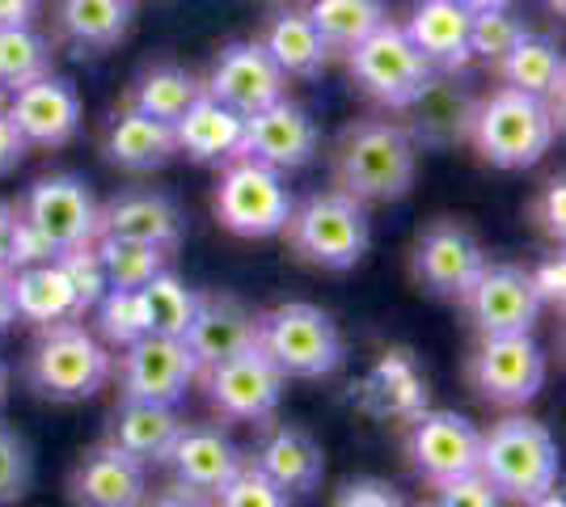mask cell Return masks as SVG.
Returning <instances> with one entry per match:
<instances>
[{"label":"cell","instance_id":"cell-18","mask_svg":"<svg viewBox=\"0 0 566 507\" xmlns=\"http://www.w3.org/2000/svg\"><path fill=\"white\" fill-rule=\"evenodd\" d=\"M203 94L245 119V115H254V110L287 94V76L271 64V55L262 51L259 39H245V43H229L216 55L212 73L203 81Z\"/></svg>","mask_w":566,"mask_h":507},{"label":"cell","instance_id":"cell-20","mask_svg":"<svg viewBox=\"0 0 566 507\" xmlns=\"http://www.w3.org/2000/svg\"><path fill=\"white\" fill-rule=\"evenodd\" d=\"M254 326H259V317L250 314L237 296H229V292H199L195 317H190L187 335H182V347L190 351L195 368L203 372V368L254 347Z\"/></svg>","mask_w":566,"mask_h":507},{"label":"cell","instance_id":"cell-48","mask_svg":"<svg viewBox=\"0 0 566 507\" xmlns=\"http://www.w3.org/2000/svg\"><path fill=\"white\" fill-rule=\"evenodd\" d=\"M22 157H25V140L18 136V127L9 123L4 106H0V178L22 166Z\"/></svg>","mask_w":566,"mask_h":507},{"label":"cell","instance_id":"cell-44","mask_svg":"<svg viewBox=\"0 0 566 507\" xmlns=\"http://www.w3.org/2000/svg\"><path fill=\"white\" fill-rule=\"evenodd\" d=\"M431 507H503V499H499L495 486L473 469V474H461V478H452V483L436 486Z\"/></svg>","mask_w":566,"mask_h":507},{"label":"cell","instance_id":"cell-1","mask_svg":"<svg viewBox=\"0 0 566 507\" xmlns=\"http://www.w3.org/2000/svg\"><path fill=\"white\" fill-rule=\"evenodd\" d=\"M419 145L394 119H355L334 140V187L355 203H394L410 194Z\"/></svg>","mask_w":566,"mask_h":507},{"label":"cell","instance_id":"cell-38","mask_svg":"<svg viewBox=\"0 0 566 507\" xmlns=\"http://www.w3.org/2000/svg\"><path fill=\"white\" fill-rule=\"evenodd\" d=\"M51 39L34 25H0V94L51 73Z\"/></svg>","mask_w":566,"mask_h":507},{"label":"cell","instance_id":"cell-50","mask_svg":"<svg viewBox=\"0 0 566 507\" xmlns=\"http://www.w3.org/2000/svg\"><path fill=\"white\" fill-rule=\"evenodd\" d=\"M18 229H22V220H18V208L0 199V266L13 263V245H18Z\"/></svg>","mask_w":566,"mask_h":507},{"label":"cell","instance_id":"cell-33","mask_svg":"<svg viewBox=\"0 0 566 507\" xmlns=\"http://www.w3.org/2000/svg\"><path fill=\"white\" fill-rule=\"evenodd\" d=\"M470 97L461 94L457 85L449 81H431L423 89L419 102H410L406 110L415 115L410 119V140L423 148H444V145H457V140H465V123H470Z\"/></svg>","mask_w":566,"mask_h":507},{"label":"cell","instance_id":"cell-52","mask_svg":"<svg viewBox=\"0 0 566 507\" xmlns=\"http://www.w3.org/2000/svg\"><path fill=\"white\" fill-rule=\"evenodd\" d=\"M13 321H18V317H13V271L0 266V335H4Z\"/></svg>","mask_w":566,"mask_h":507},{"label":"cell","instance_id":"cell-13","mask_svg":"<svg viewBox=\"0 0 566 507\" xmlns=\"http://www.w3.org/2000/svg\"><path fill=\"white\" fill-rule=\"evenodd\" d=\"M470 326L478 330V338L495 335H533L537 317H542V300L528 284V271L512 263H486L478 271L465 296L457 300Z\"/></svg>","mask_w":566,"mask_h":507},{"label":"cell","instance_id":"cell-4","mask_svg":"<svg viewBox=\"0 0 566 507\" xmlns=\"http://www.w3.org/2000/svg\"><path fill=\"white\" fill-rule=\"evenodd\" d=\"M283 237L305 266L352 271L355 263H364V254L373 245V220L352 194L322 191L292 203V212L283 220Z\"/></svg>","mask_w":566,"mask_h":507},{"label":"cell","instance_id":"cell-30","mask_svg":"<svg viewBox=\"0 0 566 507\" xmlns=\"http://www.w3.org/2000/svg\"><path fill=\"white\" fill-rule=\"evenodd\" d=\"M262 51L271 55V64L280 68L287 81L296 76V81H308V76H317L326 68V60H331V47L322 43V34L313 30L305 9H280L266 30H262Z\"/></svg>","mask_w":566,"mask_h":507},{"label":"cell","instance_id":"cell-45","mask_svg":"<svg viewBox=\"0 0 566 507\" xmlns=\"http://www.w3.org/2000/svg\"><path fill=\"white\" fill-rule=\"evenodd\" d=\"M533 220H537V229H542L549 242H563L566 233V182L563 178H549L537 194V203H533Z\"/></svg>","mask_w":566,"mask_h":507},{"label":"cell","instance_id":"cell-37","mask_svg":"<svg viewBox=\"0 0 566 507\" xmlns=\"http://www.w3.org/2000/svg\"><path fill=\"white\" fill-rule=\"evenodd\" d=\"M94 254L102 271H106V284L111 288H144L157 271L169 266V250L148 242H132V237H94Z\"/></svg>","mask_w":566,"mask_h":507},{"label":"cell","instance_id":"cell-56","mask_svg":"<svg viewBox=\"0 0 566 507\" xmlns=\"http://www.w3.org/2000/svg\"><path fill=\"white\" fill-rule=\"evenodd\" d=\"M545 4H549L554 13H563V9H566V0H545Z\"/></svg>","mask_w":566,"mask_h":507},{"label":"cell","instance_id":"cell-21","mask_svg":"<svg viewBox=\"0 0 566 507\" xmlns=\"http://www.w3.org/2000/svg\"><path fill=\"white\" fill-rule=\"evenodd\" d=\"M241 461L245 457L233 444V435L216 423H182V432L166 453L174 483L190 486L199 495H216L241 469Z\"/></svg>","mask_w":566,"mask_h":507},{"label":"cell","instance_id":"cell-8","mask_svg":"<svg viewBox=\"0 0 566 507\" xmlns=\"http://www.w3.org/2000/svg\"><path fill=\"white\" fill-rule=\"evenodd\" d=\"M25 233L43 245L48 258H60L69 250L94 245L97 237V199L85 178L76 173H48L39 178L18 203Z\"/></svg>","mask_w":566,"mask_h":507},{"label":"cell","instance_id":"cell-11","mask_svg":"<svg viewBox=\"0 0 566 507\" xmlns=\"http://www.w3.org/2000/svg\"><path fill=\"white\" fill-rule=\"evenodd\" d=\"M195 381H203L208 406L224 423H271L283 402V385H287L280 368L259 351V342L203 368Z\"/></svg>","mask_w":566,"mask_h":507},{"label":"cell","instance_id":"cell-19","mask_svg":"<svg viewBox=\"0 0 566 507\" xmlns=\"http://www.w3.org/2000/svg\"><path fill=\"white\" fill-rule=\"evenodd\" d=\"M72 507H144L148 499V465L127 457L118 444L102 440L76 461L69 478Z\"/></svg>","mask_w":566,"mask_h":507},{"label":"cell","instance_id":"cell-35","mask_svg":"<svg viewBox=\"0 0 566 507\" xmlns=\"http://www.w3.org/2000/svg\"><path fill=\"white\" fill-rule=\"evenodd\" d=\"M308 22L322 34V43L331 51H347L368 39L380 22H389L385 0H308L305 4Z\"/></svg>","mask_w":566,"mask_h":507},{"label":"cell","instance_id":"cell-34","mask_svg":"<svg viewBox=\"0 0 566 507\" xmlns=\"http://www.w3.org/2000/svg\"><path fill=\"white\" fill-rule=\"evenodd\" d=\"M199 94H203V81L195 73L178 68V64H153V68H144L132 81V89H127L123 102L144 110V115H153V119L174 123Z\"/></svg>","mask_w":566,"mask_h":507},{"label":"cell","instance_id":"cell-32","mask_svg":"<svg viewBox=\"0 0 566 507\" xmlns=\"http://www.w3.org/2000/svg\"><path fill=\"white\" fill-rule=\"evenodd\" d=\"M136 0H60L55 25L81 51H111L127 39Z\"/></svg>","mask_w":566,"mask_h":507},{"label":"cell","instance_id":"cell-49","mask_svg":"<svg viewBox=\"0 0 566 507\" xmlns=\"http://www.w3.org/2000/svg\"><path fill=\"white\" fill-rule=\"evenodd\" d=\"M144 507H216L212 495H199V490H190V486H178L169 483L166 490H157V495H148Z\"/></svg>","mask_w":566,"mask_h":507},{"label":"cell","instance_id":"cell-16","mask_svg":"<svg viewBox=\"0 0 566 507\" xmlns=\"http://www.w3.org/2000/svg\"><path fill=\"white\" fill-rule=\"evenodd\" d=\"M317 145H322V131H317L313 115L283 94L280 102H271V106H262L254 115H245L237 157L262 161V166L283 173V169L308 166L317 157Z\"/></svg>","mask_w":566,"mask_h":507},{"label":"cell","instance_id":"cell-57","mask_svg":"<svg viewBox=\"0 0 566 507\" xmlns=\"http://www.w3.org/2000/svg\"><path fill=\"white\" fill-rule=\"evenodd\" d=\"M419 507H431V504H419Z\"/></svg>","mask_w":566,"mask_h":507},{"label":"cell","instance_id":"cell-22","mask_svg":"<svg viewBox=\"0 0 566 507\" xmlns=\"http://www.w3.org/2000/svg\"><path fill=\"white\" fill-rule=\"evenodd\" d=\"M97 233L161 245L174 254L182 245V212L157 191H123L111 203H97Z\"/></svg>","mask_w":566,"mask_h":507},{"label":"cell","instance_id":"cell-28","mask_svg":"<svg viewBox=\"0 0 566 507\" xmlns=\"http://www.w3.org/2000/svg\"><path fill=\"white\" fill-rule=\"evenodd\" d=\"M13 317L30 326H55V321L81 317L76 292L60 258H43L13 271Z\"/></svg>","mask_w":566,"mask_h":507},{"label":"cell","instance_id":"cell-5","mask_svg":"<svg viewBox=\"0 0 566 507\" xmlns=\"http://www.w3.org/2000/svg\"><path fill=\"white\" fill-rule=\"evenodd\" d=\"M478 474L499 490V499H537L542 490L558 486V444L545 423L507 414L482 432L478 444Z\"/></svg>","mask_w":566,"mask_h":507},{"label":"cell","instance_id":"cell-39","mask_svg":"<svg viewBox=\"0 0 566 507\" xmlns=\"http://www.w3.org/2000/svg\"><path fill=\"white\" fill-rule=\"evenodd\" d=\"M97 314V335L106 338L111 347H127V342H136L140 335H148V326H144V309H140V292L136 288H106L97 296L94 305Z\"/></svg>","mask_w":566,"mask_h":507},{"label":"cell","instance_id":"cell-15","mask_svg":"<svg viewBox=\"0 0 566 507\" xmlns=\"http://www.w3.org/2000/svg\"><path fill=\"white\" fill-rule=\"evenodd\" d=\"M491 263L482 242L473 237L461 220H436L419 233L410 250V275L440 300H461L465 288L478 279V271Z\"/></svg>","mask_w":566,"mask_h":507},{"label":"cell","instance_id":"cell-7","mask_svg":"<svg viewBox=\"0 0 566 507\" xmlns=\"http://www.w3.org/2000/svg\"><path fill=\"white\" fill-rule=\"evenodd\" d=\"M347 73L359 85V94L380 102L385 110H406L436 81V68L398 22H380L368 39H359L347 51Z\"/></svg>","mask_w":566,"mask_h":507},{"label":"cell","instance_id":"cell-3","mask_svg":"<svg viewBox=\"0 0 566 507\" xmlns=\"http://www.w3.org/2000/svg\"><path fill=\"white\" fill-rule=\"evenodd\" d=\"M25 389L48 402H85L115 377V356L102 347L94 330L81 326V317L39 326V338L25 356Z\"/></svg>","mask_w":566,"mask_h":507},{"label":"cell","instance_id":"cell-36","mask_svg":"<svg viewBox=\"0 0 566 507\" xmlns=\"http://www.w3.org/2000/svg\"><path fill=\"white\" fill-rule=\"evenodd\" d=\"M136 292H140V309H144V326H148V335H166V338L187 335L199 292L187 288L169 266L166 271H157V275Z\"/></svg>","mask_w":566,"mask_h":507},{"label":"cell","instance_id":"cell-2","mask_svg":"<svg viewBox=\"0 0 566 507\" xmlns=\"http://www.w3.org/2000/svg\"><path fill=\"white\" fill-rule=\"evenodd\" d=\"M554 136H558V119L549 115L542 97L520 94L507 85L473 102L470 123H465V140L473 145V152L495 169L537 166L554 148Z\"/></svg>","mask_w":566,"mask_h":507},{"label":"cell","instance_id":"cell-29","mask_svg":"<svg viewBox=\"0 0 566 507\" xmlns=\"http://www.w3.org/2000/svg\"><path fill=\"white\" fill-rule=\"evenodd\" d=\"M182 432V419L174 406H157V402H127L118 398L115 414H111V444H118L127 457L140 465H166L169 444Z\"/></svg>","mask_w":566,"mask_h":507},{"label":"cell","instance_id":"cell-14","mask_svg":"<svg viewBox=\"0 0 566 507\" xmlns=\"http://www.w3.org/2000/svg\"><path fill=\"white\" fill-rule=\"evenodd\" d=\"M482 432L457 411H419L406 419V461L431 486H444L478 469Z\"/></svg>","mask_w":566,"mask_h":507},{"label":"cell","instance_id":"cell-6","mask_svg":"<svg viewBox=\"0 0 566 507\" xmlns=\"http://www.w3.org/2000/svg\"><path fill=\"white\" fill-rule=\"evenodd\" d=\"M254 342L280 368L283 381H317L343 363V335L334 317L308 300H287L259 314Z\"/></svg>","mask_w":566,"mask_h":507},{"label":"cell","instance_id":"cell-46","mask_svg":"<svg viewBox=\"0 0 566 507\" xmlns=\"http://www.w3.org/2000/svg\"><path fill=\"white\" fill-rule=\"evenodd\" d=\"M334 507H406V499L380 478H355L334 495Z\"/></svg>","mask_w":566,"mask_h":507},{"label":"cell","instance_id":"cell-31","mask_svg":"<svg viewBox=\"0 0 566 507\" xmlns=\"http://www.w3.org/2000/svg\"><path fill=\"white\" fill-rule=\"evenodd\" d=\"M359 402L377 419H401L406 423L419 411H427V381L419 377V368L406 351H385L377 368L368 372Z\"/></svg>","mask_w":566,"mask_h":507},{"label":"cell","instance_id":"cell-25","mask_svg":"<svg viewBox=\"0 0 566 507\" xmlns=\"http://www.w3.org/2000/svg\"><path fill=\"white\" fill-rule=\"evenodd\" d=\"M102 152L106 161L127 173H148V169H161L178 157V145H174V127L153 115H144L136 106H118L106 131H102Z\"/></svg>","mask_w":566,"mask_h":507},{"label":"cell","instance_id":"cell-26","mask_svg":"<svg viewBox=\"0 0 566 507\" xmlns=\"http://www.w3.org/2000/svg\"><path fill=\"white\" fill-rule=\"evenodd\" d=\"M499 76L507 89H520V94L542 97L549 106V115L563 123V81H566V64L558 43H549L542 34H520L516 47L507 51L503 60L495 64Z\"/></svg>","mask_w":566,"mask_h":507},{"label":"cell","instance_id":"cell-41","mask_svg":"<svg viewBox=\"0 0 566 507\" xmlns=\"http://www.w3.org/2000/svg\"><path fill=\"white\" fill-rule=\"evenodd\" d=\"M212 499H216V507H287L292 495H283L280 486L271 483L262 469H254L250 461H241V469L216 490Z\"/></svg>","mask_w":566,"mask_h":507},{"label":"cell","instance_id":"cell-9","mask_svg":"<svg viewBox=\"0 0 566 507\" xmlns=\"http://www.w3.org/2000/svg\"><path fill=\"white\" fill-rule=\"evenodd\" d=\"M292 191L283 182L280 169L262 166V161H245L233 157V166L220 173L212 194L216 220L237 233V237H275L283 233V220L292 212Z\"/></svg>","mask_w":566,"mask_h":507},{"label":"cell","instance_id":"cell-43","mask_svg":"<svg viewBox=\"0 0 566 507\" xmlns=\"http://www.w3.org/2000/svg\"><path fill=\"white\" fill-rule=\"evenodd\" d=\"M60 263H64V271H69L72 292H76V305H81V317H85L97 305V296L111 288V284H106V271H102V263H97L94 245H81V250L60 254Z\"/></svg>","mask_w":566,"mask_h":507},{"label":"cell","instance_id":"cell-42","mask_svg":"<svg viewBox=\"0 0 566 507\" xmlns=\"http://www.w3.org/2000/svg\"><path fill=\"white\" fill-rule=\"evenodd\" d=\"M34 483V457L30 444L13 427L0 423V507L25 499V490Z\"/></svg>","mask_w":566,"mask_h":507},{"label":"cell","instance_id":"cell-53","mask_svg":"<svg viewBox=\"0 0 566 507\" xmlns=\"http://www.w3.org/2000/svg\"><path fill=\"white\" fill-rule=\"evenodd\" d=\"M520 507H566V495L558 490V486H549V490H542L537 499H524Z\"/></svg>","mask_w":566,"mask_h":507},{"label":"cell","instance_id":"cell-54","mask_svg":"<svg viewBox=\"0 0 566 507\" xmlns=\"http://www.w3.org/2000/svg\"><path fill=\"white\" fill-rule=\"evenodd\" d=\"M457 4H465L470 13H486V9H507L512 0H457Z\"/></svg>","mask_w":566,"mask_h":507},{"label":"cell","instance_id":"cell-23","mask_svg":"<svg viewBox=\"0 0 566 507\" xmlns=\"http://www.w3.org/2000/svg\"><path fill=\"white\" fill-rule=\"evenodd\" d=\"M250 465L262 469L283 495H313L322 486V478H326L322 444L305 427H292V423H280V427H271V432L262 435Z\"/></svg>","mask_w":566,"mask_h":507},{"label":"cell","instance_id":"cell-10","mask_svg":"<svg viewBox=\"0 0 566 507\" xmlns=\"http://www.w3.org/2000/svg\"><path fill=\"white\" fill-rule=\"evenodd\" d=\"M470 389L499 411L528 406L545 385V351L533 335H495L482 338L465 363Z\"/></svg>","mask_w":566,"mask_h":507},{"label":"cell","instance_id":"cell-51","mask_svg":"<svg viewBox=\"0 0 566 507\" xmlns=\"http://www.w3.org/2000/svg\"><path fill=\"white\" fill-rule=\"evenodd\" d=\"M43 0H0V25H34Z\"/></svg>","mask_w":566,"mask_h":507},{"label":"cell","instance_id":"cell-27","mask_svg":"<svg viewBox=\"0 0 566 507\" xmlns=\"http://www.w3.org/2000/svg\"><path fill=\"white\" fill-rule=\"evenodd\" d=\"M241 123L245 119H241L237 110L220 106L216 97L199 94L187 110L178 115V119L169 123V127H174V145H178L182 157L212 166V161H233L237 157V145H241Z\"/></svg>","mask_w":566,"mask_h":507},{"label":"cell","instance_id":"cell-24","mask_svg":"<svg viewBox=\"0 0 566 507\" xmlns=\"http://www.w3.org/2000/svg\"><path fill=\"white\" fill-rule=\"evenodd\" d=\"M406 39L423 51L436 73H461L470 64V9L457 0H419L406 18Z\"/></svg>","mask_w":566,"mask_h":507},{"label":"cell","instance_id":"cell-47","mask_svg":"<svg viewBox=\"0 0 566 507\" xmlns=\"http://www.w3.org/2000/svg\"><path fill=\"white\" fill-rule=\"evenodd\" d=\"M528 284H533V292H537V300H542V305H563V296H566L563 254H549V258H542V263L528 271Z\"/></svg>","mask_w":566,"mask_h":507},{"label":"cell","instance_id":"cell-40","mask_svg":"<svg viewBox=\"0 0 566 507\" xmlns=\"http://www.w3.org/2000/svg\"><path fill=\"white\" fill-rule=\"evenodd\" d=\"M524 34V22H516L507 9H486V13H470V55L499 64L507 51L516 47Z\"/></svg>","mask_w":566,"mask_h":507},{"label":"cell","instance_id":"cell-55","mask_svg":"<svg viewBox=\"0 0 566 507\" xmlns=\"http://www.w3.org/2000/svg\"><path fill=\"white\" fill-rule=\"evenodd\" d=\"M4 398H9V368L0 360V406H4Z\"/></svg>","mask_w":566,"mask_h":507},{"label":"cell","instance_id":"cell-12","mask_svg":"<svg viewBox=\"0 0 566 507\" xmlns=\"http://www.w3.org/2000/svg\"><path fill=\"white\" fill-rule=\"evenodd\" d=\"M118 398L127 402H157V406H178L195 385L199 368L182 347V338L166 335H140L136 342L123 347L115 363Z\"/></svg>","mask_w":566,"mask_h":507},{"label":"cell","instance_id":"cell-17","mask_svg":"<svg viewBox=\"0 0 566 507\" xmlns=\"http://www.w3.org/2000/svg\"><path fill=\"white\" fill-rule=\"evenodd\" d=\"M4 115L18 127L25 148H64L81 131V97L64 76H39L4 94Z\"/></svg>","mask_w":566,"mask_h":507}]
</instances>
